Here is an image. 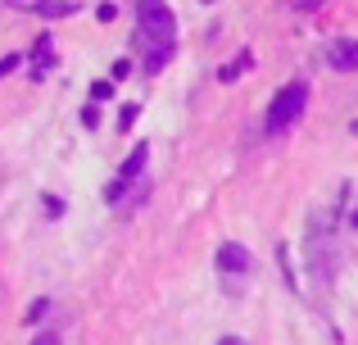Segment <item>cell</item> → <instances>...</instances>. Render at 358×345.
Segmentation results:
<instances>
[{"instance_id":"16","label":"cell","mask_w":358,"mask_h":345,"mask_svg":"<svg viewBox=\"0 0 358 345\" xmlns=\"http://www.w3.org/2000/svg\"><path fill=\"white\" fill-rule=\"evenodd\" d=\"M32 345H59V332H41V337H36Z\"/></svg>"},{"instance_id":"15","label":"cell","mask_w":358,"mask_h":345,"mask_svg":"<svg viewBox=\"0 0 358 345\" xmlns=\"http://www.w3.org/2000/svg\"><path fill=\"white\" fill-rule=\"evenodd\" d=\"M96 18H100V23H114L118 9H114V5H100V9H96Z\"/></svg>"},{"instance_id":"13","label":"cell","mask_w":358,"mask_h":345,"mask_svg":"<svg viewBox=\"0 0 358 345\" xmlns=\"http://www.w3.org/2000/svg\"><path fill=\"white\" fill-rule=\"evenodd\" d=\"M45 314H50V300H32V309H27V323L45 318Z\"/></svg>"},{"instance_id":"14","label":"cell","mask_w":358,"mask_h":345,"mask_svg":"<svg viewBox=\"0 0 358 345\" xmlns=\"http://www.w3.org/2000/svg\"><path fill=\"white\" fill-rule=\"evenodd\" d=\"M18 64H23V55H5V59H0V78H9Z\"/></svg>"},{"instance_id":"12","label":"cell","mask_w":358,"mask_h":345,"mask_svg":"<svg viewBox=\"0 0 358 345\" xmlns=\"http://www.w3.org/2000/svg\"><path fill=\"white\" fill-rule=\"evenodd\" d=\"M136 114H141L136 105H122V109H118V127H131V123H136Z\"/></svg>"},{"instance_id":"7","label":"cell","mask_w":358,"mask_h":345,"mask_svg":"<svg viewBox=\"0 0 358 345\" xmlns=\"http://www.w3.org/2000/svg\"><path fill=\"white\" fill-rule=\"evenodd\" d=\"M145 155H150V146H145V141H141V146H136V150H131V155H127V164H122V173H118V177H122V182H131V177H141V169H145Z\"/></svg>"},{"instance_id":"4","label":"cell","mask_w":358,"mask_h":345,"mask_svg":"<svg viewBox=\"0 0 358 345\" xmlns=\"http://www.w3.org/2000/svg\"><path fill=\"white\" fill-rule=\"evenodd\" d=\"M327 64L336 73H358V41H331L327 45Z\"/></svg>"},{"instance_id":"10","label":"cell","mask_w":358,"mask_h":345,"mask_svg":"<svg viewBox=\"0 0 358 345\" xmlns=\"http://www.w3.org/2000/svg\"><path fill=\"white\" fill-rule=\"evenodd\" d=\"M91 100H96V105L114 100V82H96V87H91Z\"/></svg>"},{"instance_id":"17","label":"cell","mask_w":358,"mask_h":345,"mask_svg":"<svg viewBox=\"0 0 358 345\" xmlns=\"http://www.w3.org/2000/svg\"><path fill=\"white\" fill-rule=\"evenodd\" d=\"M9 5H14V9H36L41 0H9Z\"/></svg>"},{"instance_id":"8","label":"cell","mask_w":358,"mask_h":345,"mask_svg":"<svg viewBox=\"0 0 358 345\" xmlns=\"http://www.w3.org/2000/svg\"><path fill=\"white\" fill-rule=\"evenodd\" d=\"M245 69H250V55H236L231 64H222V69H218V82H236Z\"/></svg>"},{"instance_id":"11","label":"cell","mask_w":358,"mask_h":345,"mask_svg":"<svg viewBox=\"0 0 358 345\" xmlns=\"http://www.w3.org/2000/svg\"><path fill=\"white\" fill-rule=\"evenodd\" d=\"M82 127H100V109H96V100L82 109Z\"/></svg>"},{"instance_id":"20","label":"cell","mask_w":358,"mask_h":345,"mask_svg":"<svg viewBox=\"0 0 358 345\" xmlns=\"http://www.w3.org/2000/svg\"><path fill=\"white\" fill-rule=\"evenodd\" d=\"M354 132H358V123H354Z\"/></svg>"},{"instance_id":"6","label":"cell","mask_w":358,"mask_h":345,"mask_svg":"<svg viewBox=\"0 0 358 345\" xmlns=\"http://www.w3.org/2000/svg\"><path fill=\"white\" fill-rule=\"evenodd\" d=\"M50 50H55V41H50V36H36V45H32V59H36L32 78H45V69H50Z\"/></svg>"},{"instance_id":"5","label":"cell","mask_w":358,"mask_h":345,"mask_svg":"<svg viewBox=\"0 0 358 345\" xmlns=\"http://www.w3.org/2000/svg\"><path fill=\"white\" fill-rule=\"evenodd\" d=\"M250 264H254V259H250V250L236 246V241L218 246V268H222V273H231V277H236V273H250Z\"/></svg>"},{"instance_id":"21","label":"cell","mask_w":358,"mask_h":345,"mask_svg":"<svg viewBox=\"0 0 358 345\" xmlns=\"http://www.w3.org/2000/svg\"><path fill=\"white\" fill-rule=\"evenodd\" d=\"M204 5H209V0H204Z\"/></svg>"},{"instance_id":"19","label":"cell","mask_w":358,"mask_h":345,"mask_svg":"<svg viewBox=\"0 0 358 345\" xmlns=\"http://www.w3.org/2000/svg\"><path fill=\"white\" fill-rule=\"evenodd\" d=\"M350 223H354V227H358V209H354V213H350Z\"/></svg>"},{"instance_id":"18","label":"cell","mask_w":358,"mask_h":345,"mask_svg":"<svg viewBox=\"0 0 358 345\" xmlns=\"http://www.w3.org/2000/svg\"><path fill=\"white\" fill-rule=\"evenodd\" d=\"M222 345H245V341L241 337H222Z\"/></svg>"},{"instance_id":"2","label":"cell","mask_w":358,"mask_h":345,"mask_svg":"<svg viewBox=\"0 0 358 345\" xmlns=\"http://www.w3.org/2000/svg\"><path fill=\"white\" fill-rule=\"evenodd\" d=\"M308 109V87L304 82H290V87H281V96L268 105V132H286V127H295L299 118H304Z\"/></svg>"},{"instance_id":"9","label":"cell","mask_w":358,"mask_h":345,"mask_svg":"<svg viewBox=\"0 0 358 345\" xmlns=\"http://www.w3.org/2000/svg\"><path fill=\"white\" fill-rule=\"evenodd\" d=\"M36 9H41L45 18H64V14H73V5H69V0H64V5H55V0H41Z\"/></svg>"},{"instance_id":"1","label":"cell","mask_w":358,"mask_h":345,"mask_svg":"<svg viewBox=\"0 0 358 345\" xmlns=\"http://www.w3.org/2000/svg\"><path fill=\"white\" fill-rule=\"evenodd\" d=\"M136 32L145 41V69L159 73L173 59V41H177V18L168 9V0H136Z\"/></svg>"},{"instance_id":"3","label":"cell","mask_w":358,"mask_h":345,"mask_svg":"<svg viewBox=\"0 0 358 345\" xmlns=\"http://www.w3.org/2000/svg\"><path fill=\"white\" fill-rule=\"evenodd\" d=\"M308 268H313V277H322V282H331L336 273V237L331 227L322 223H313V232H308Z\"/></svg>"}]
</instances>
